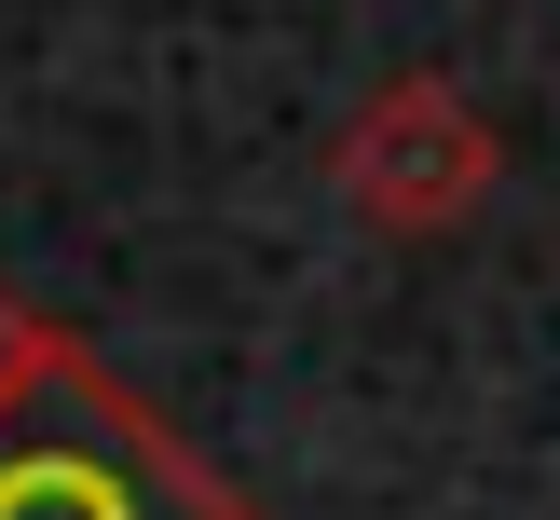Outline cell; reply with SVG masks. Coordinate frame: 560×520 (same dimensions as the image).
I'll use <instances>...</instances> for the list:
<instances>
[{
	"mask_svg": "<svg viewBox=\"0 0 560 520\" xmlns=\"http://www.w3.org/2000/svg\"><path fill=\"white\" fill-rule=\"evenodd\" d=\"M0 520H260L82 328L0 397Z\"/></svg>",
	"mask_w": 560,
	"mask_h": 520,
	"instance_id": "1",
	"label": "cell"
},
{
	"mask_svg": "<svg viewBox=\"0 0 560 520\" xmlns=\"http://www.w3.org/2000/svg\"><path fill=\"white\" fill-rule=\"evenodd\" d=\"M492 178H506V137L479 124V96H465L452 69L370 82L355 124L328 137V192H342V219H355V233H383V246L465 233V219L492 206Z\"/></svg>",
	"mask_w": 560,
	"mask_h": 520,
	"instance_id": "2",
	"label": "cell"
},
{
	"mask_svg": "<svg viewBox=\"0 0 560 520\" xmlns=\"http://www.w3.org/2000/svg\"><path fill=\"white\" fill-rule=\"evenodd\" d=\"M42 356H55V315H42V301L14 288V274H0V397H14V383L42 370Z\"/></svg>",
	"mask_w": 560,
	"mask_h": 520,
	"instance_id": "3",
	"label": "cell"
}]
</instances>
